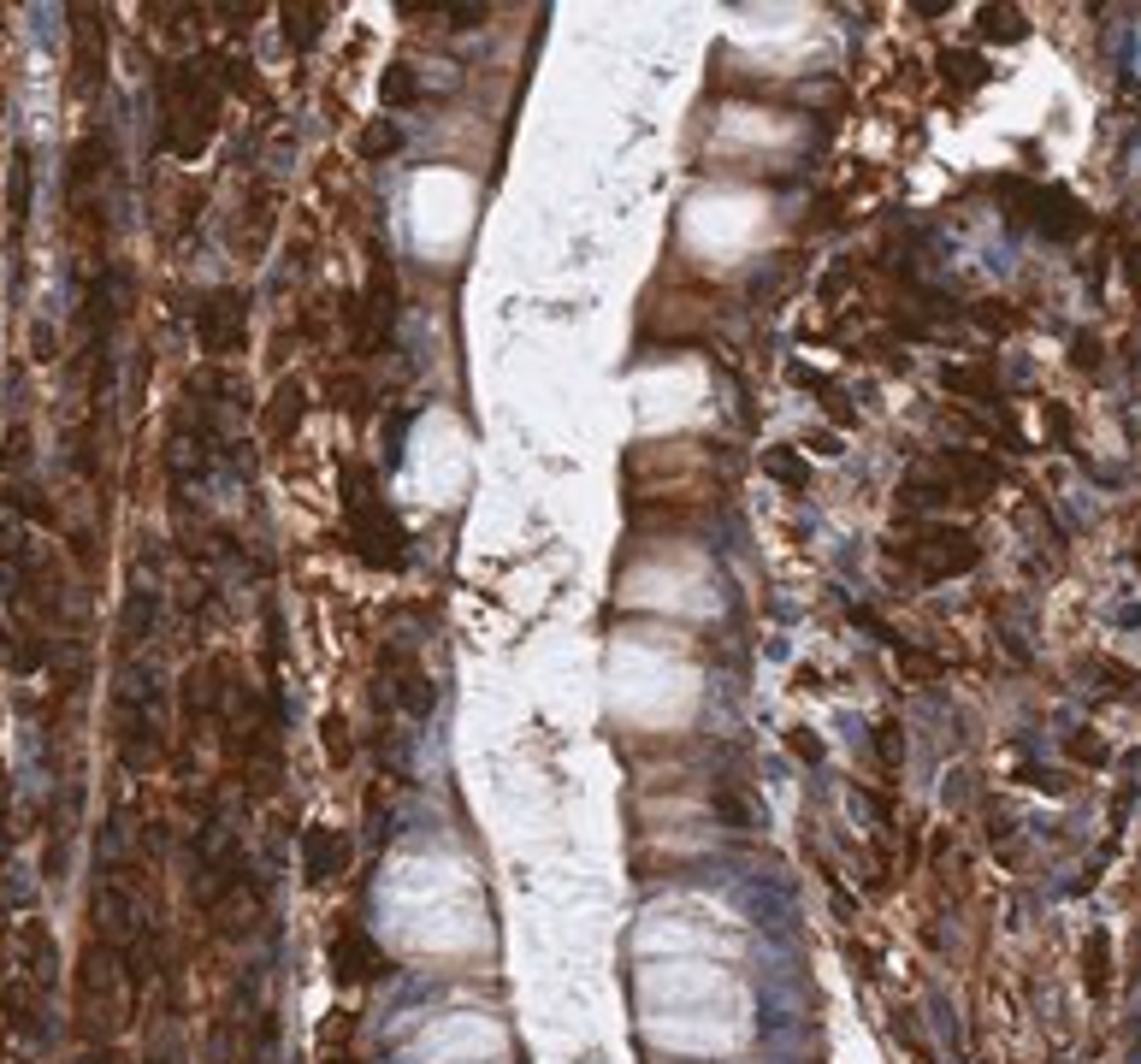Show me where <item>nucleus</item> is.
<instances>
[{"instance_id":"10","label":"nucleus","mask_w":1141,"mask_h":1064,"mask_svg":"<svg viewBox=\"0 0 1141 1064\" xmlns=\"http://www.w3.org/2000/svg\"><path fill=\"white\" fill-rule=\"evenodd\" d=\"M976 30L988 42H1017V36H1029V24H1024V12L1017 7H982L976 12Z\"/></svg>"},{"instance_id":"20","label":"nucleus","mask_w":1141,"mask_h":1064,"mask_svg":"<svg viewBox=\"0 0 1141 1064\" xmlns=\"http://www.w3.org/2000/svg\"><path fill=\"white\" fill-rule=\"evenodd\" d=\"M787 751H792L799 763H822V740H817L810 728H787Z\"/></svg>"},{"instance_id":"8","label":"nucleus","mask_w":1141,"mask_h":1064,"mask_svg":"<svg viewBox=\"0 0 1141 1064\" xmlns=\"http://www.w3.org/2000/svg\"><path fill=\"white\" fill-rule=\"evenodd\" d=\"M946 479H953V491H958V486L988 491L994 479H999V468H994L988 456H976V450H946Z\"/></svg>"},{"instance_id":"16","label":"nucleus","mask_w":1141,"mask_h":1064,"mask_svg":"<svg viewBox=\"0 0 1141 1064\" xmlns=\"http://www.w3.org/2000/svg\"><path fill=\"white\" fill-rule=\"evenodd\" d=\"M710 811L728 822V828H751V822H757V811L734 793V786H716V793H710Z\"/></svg>"},{"instance_id":"2","label":"nucleus","mask_w":1141,"mask_h":1064,"mask_svg":"<svg viewBox=\"0 0 1141 1064\" xmlns=\"http://www.w3.org/2000/svg\"><path fill=\"white\" fill-rule=\"evenodd\" d=\"M905 556H911V568H917V580H953V574H971L976 568V544H971V532H953V526H923L917 532V544H905Z\"/></svg>"},{"instance_id":"22","label":"nucleus","mask_w":1141,"mask_h":1064,"mask_svg":"<svg viewBox=\"0 0 1141 1064\" xmlns=\"http://www.w3.org/2000/svg\"><path fill=\"white\" fill-rule=\"evenodd\" d=\"M899 668H905V675H917V680L941 675V663H935V657H923V650H899Z\"/></svg>"},{"instance_id":"15","label":"nucleus","mask_w":1141,"mask_h":1064,"mask_svg":"<svg viewBox=\"0 0 1141 1064\" xmlns=\"http://www.w3.org/2000/svg\"><path fill=\"white\" fill-rule=\"evenodd\" d=\"M941 72H946V83H958V90H982V83H988V65H982L976 54H941Z\"/></svg>"},{"instance_id":"21","label":"nucleus","mask_w":1141,"mask_h":1064,"mask_svg":"<svg viewBox=\"0 0 1141 1064\" xmlns=\"http://www.w3.org/2000/svg\"><path fill=\"white\" fill-rule=\"evenodd\" d=\"M976 325H988V332H1012L1017 314H1012V302H976Z\"/></svg>"},{"instance_id":"17","label":"nucleus","mask_w":1141,"mask_h":1064,"mask_svg":"<svg viewBox=\"0 0 1141 1064\" xmlns=\"http://www.w3.org/2000/svg\"><path fill=\"white\" fill-rule=\"evenodd\" d=\"M946 390H958V397H982L994 403V379L982 367H946Z\"/></svg>"},{"instance_id":"3","label":"nucleus","mask_w":1141,"mask_h":1064,"mask_svg":"<svg viewBox=\"0 0 1141 1064\" xmlns=\"http://www.w3.org/2000/svg\"><path fill=\"white\" fill-rule=\"evenodd\" d=\"M243 332H249V302H243V290H231V284L207 290L201 307H196V337H201V350H207V355H231L237 343H243Z\"/></svg>"},{"instance_id":"1","label":"nucleus","mask_w":1141,"mask_h":1064,"mask_svg":"<svg viewBox=\"0 0 1141 1064\" xmlns=\"http://www.w3.org/2000/svg\"><path fill=\"white\" fill-rule=\"evenodd\" d=\"M350 479V497H343V514H350V539L361 544V556L373 568H403L408 562V532L396 526V514L373 497V473L367 468H343Z\"/></svg>"},{"instance_id":"6","label":"nucleus","mask_w":1141,"mask_h":1064,"mask_svg":"<svg viewBox=\"0 0 1141 1064\" xmlns=\"http://www.w3.org/2000/svg\"><path fill=\"white\" fill-rule=\"evenodd\" d=\"M396 668V686H391V698L403 703L408 716H432V703H438V686L426 680V668L414 663V657H391Z\"/></svg>"},{"instance_id":"23","label":"nucleus","mask_w":1141,"mask_h":1064,"mask_svg":"<svg viewBox=\"0 0 1141 1064\" xmlns=\"http://www.w3.org/2000/svg\"><path fill=\"white\" fill-rule=\"evenodd\" d=\"M486 24V7H449V30H474Z\"/></svg>"},{"instance_id":"9","label":"nucleus","mask_w":1141,"mask_h":1064,"mask_svg":"<svg viewBox=\"0 0 1141 1064\" xmlns=\"http://www.w3.org/2000/svg\"><path fill=\"white\" fill-rule=\"evenodd\" d=\"M899 497H905L911 509H935V503H946V497H958V491H953V479H946V473H911L905 486H899Z\"/></svg>"},{"instance_id":"11","label":"nucleus","mask_w":1141,"mask_h":1064,"mask_svg":"<svg viewBox=\"0 0 1141 1064\" xmlns=\"http://www.w3.org/2000/svg\"><path fill=\"white\" fill-rule=\"evenodd\" d=\"M325 19H332V7H284V36L297 42V48H314L320 30H325Z\"/></svg>"},{"instance_id":"24","label":"nucleus","mask_w":1141,"mask_h":1064,"mask_svg":"<svg viewBox=\"0 0 1141 1064\" xmlns=\"http://www.w3.org/2000/svg\"><path fill=\"white\" fill-rule=\"evenodd\" d=\"M1077 367H1100V343L1095 337H1077Z\"/></svg>"},{"instance_id":"13","label":"nucleus","mask_w":1141,"mask_h":1064,"mask_svg":"<svg viewBox=\"0 0 1141 1064\" xmlns=\"http://www.w3.org/2000/svg\"><path fill=\"white\" fill-rule=\"evenodd\" d=\"M764 473L781 479L787 491H805V486H810V461H805L799 450H764Z\"/></svg>"},{"instance_id":"27","label":"nucleus","mask_w":1141,"mask_h":1064,"mask_svg":"<svg viewBox=\"0 0 1141 1064\" xmlns=\"http://www.w3.org/2000/svg\"><path fill=\"white\" fill-rule=\"evenodd\" d=\"M1130 279L1141 284V249H1130Z\"/></svg>"},{"instance_id":"25","label":"nucleus","mask_w":1141,"mask_h":1064,"mask_svg":"<svg viewBox=\"0 0 1141 1064\" xmlns=\"http://www.w3.org/2000/svg\"><path fill=\"white\" fill-rule=\"evenodd\" d=\"M810 450H817V456H840V432H810Z\"/></svg>"},{"instance_id":"4","label":"nucleus","mask_w":1141,"mask_h":1064,"mask_svg":"<svg viewBox=\"0 0 1141 1064\" xmlns=\"http://www.w3.org/2000/svg\"><path fill=\"white\" fill-rule=\"evenodd\" d=\"M378 970H391L385 952H378L361 929H338V940H332V976H338V982L355 988V982H373Z\"/></svg>"},{"instance_id":"12","label":"nucleus","mask_w":1141,"mask_h":1064,"mask_svg":"<svg viewBox=\"0 0 1141 1064\" xmlns=\"http://www.w3.org/2000/svg\"><path fill=\"white\" fill-rule=\"evenodd\" d=\"M1082 982L1095 988V993L1112 988V940H1106V935H1088V947H1082Z\"/></svg>"},{"instance_id":"18","label":"nucleus","mask_w":1141,"mask_h":1064,"mask_svg":"<svg viewBox=\"0 0 1141 1064\" xmlns=\"http://www.w3.org/2000/svg\"><path fill=\"white\" fill-rule=\"evenodd\" d=\"M320 740H325V758H332V763H350V758H355L350 722H343V716H325V722H320Z\"/></svg>"},{"instance_id":"14","label":"nucleus","mask_w":1141,"mask_h":1064,"mask_svg":"<svg viewBox=\"0 0 1141 1064\" xmlns=\"http://www.w3.org/2000/svg\"><path fill=\"white\" fill-rule=\"evenodd\" d=\"M403 148V125H396V118H373L367 131H361V154H367V160H385V154H396Z\"/></svg>"},{"instance_id":"26","label":"nucleus","mask_w":1141,"mask_h":1064,"mask_svg":"<svg viewBox=\"0 0 1141 1064\" xmlns=\"http://www.w3.org/2000/svg\"><path fill=\"white\" fill-rule=\"evenodd\" d=\"M1070 751H1077L1082 763H1100V758H1106V751H1100V740H1082V733H1077V740H1070Z\"/></svg>"},{"instance_id":"7","label":"nucleus","mask_w":1141,"mask_h":1064,"mask_svg":"<svg viewBox=\"0 0 1141 1064\" xmlns=\"http://www.w3.org/2000/svg\"><path fill=\"white\" fill-rule=\"evenodd\" d=\"M421 95H426V83H421V72H414V65H385V72H378V101H385V107H421Z\"/></svg>"},{"instance_id":"5","label":"nucleus","mask_w":1141,"mask_h":1064,"mask_svg":"<svg viewBox=\"0 0 1141 1064\" xmlns=\"http://www.w3.org/2000/svg\"><path fill=\"white\" fill-rule=\"evenodd\" d=\"M343 869H350V834L308 828L302 834V875H308V882H338Z\"/></svg>"},{"instance_id":"19","label":"nucleus","mask_w":1141,"mask_h":1064,"mask_svg":"<svg viewBox=\"0 0 1141 1064\" xmlns=\"http://www.w3.org/2000/svg\"><path fill=\"white\" fill-rule=\"evenodd\" d=\"M893 1035H899V1041H911L917 1064H935V1053H929V1041H923V1029H917V1018H911V1011H893Z\"/></svg>"}]
</instances>
